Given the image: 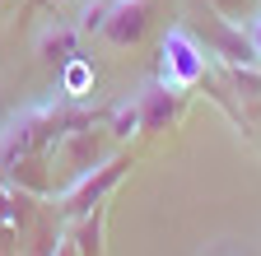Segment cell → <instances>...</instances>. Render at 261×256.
I'll use <instances>...</instances> for the list:
<instances>
[{
    "label": "cell",
    "mask_w": 261,
    "mask_h": 256,
    "mask_svg": "<svg viewBox=\"0 0 261 256\" xmlns=\"http://www.w3.org/2000/svg\"><path fill=\"white\" fill-rule=\"evenodd\" d=\"M10 121V107H5V98H0V126H5Z\"/></svg>",
    "instance_id": "cell-15"
},
{
    "label": "cell",
    "mask_w": 261,
    "mask_h": 256,
    "mask_svg": "<svg viewBox=\"0 0 261 256\" xmlns=\"http://www.w3.org/2000/svg\"><path fill=\"white\" fill-rule=\"evenodd\" d=\"M112 5H117V0H80V10H75V28H80V38L103 33V23H108Z\"/></svg>",
    "instance_id": "cell-10"
},
{
    "label": "cell",
    "mask_w": 261,
    "mask_h": 256,
    "mask_svg": "<svg viewBox=\"0 0 261 256\" xmlns=\"http://www.w3.org/2000/svg\"><path fill=\"white\" fill-rule=\"evenodd\" d=\"M130 149H117L108 163H98V168H89L84 177H75V182H65L56 196L47 201L51 210H56V219L61 223H75V219H84L89 210H98V205H108V196H112V186L130 173Z\"/></svg>",
    "instance_id": "cell-1"
},
{
    "label": "cell",
    "mask_w": 261,
    "mask_h": 256,
    "mask_svg": "<svg viewBox=\"0 0 261 256\" xmlns=\"http://www.w3.org/2000/svg\"><path fill=\"white\" fill-rule=\"evenodd\" d=\"M210 47L228 61V66H243V61H256L252 56V47H247V38H243V23H233V19H219L215 14V23H210Z\"/></svg>",
    "instance_id": "cell-7"
},
{
    "label": "cell",
    "mask_w": 261,
    "mask_h": 256,
    "mask_svg": "<svg viewBox=\"0 0 261 256\" xmlns=\"http://www.w3.org/2000/svg\"><path fill=\"white\" fill-rule=\"evenodd\" d=\"M149 19H154V0H117L98 38H103L112 51H130V47H140V42H145Z\"/></svg>",
    "instance_id": "cell-4"
},
{
    "label": "cell",
    "mask_w": 261,
    "mask_h": 256,
    "mask_svg": "<svg viewBox=\"0 0 261 256\" xmlns=\"http://www.w3.org/2000/svg\"><path fill=\"white\" fill-rule=\"evenodd\" d=\"M103 214H108V205H98V210H89L84 219L65 223L70 238H75V247H80V256H103Z\"/></svg>",
    "instance_id": "cell-8"
},
{
    "label": "cell",
    "mask_w": 261,
    "mask_h": 256,
    "mask_svg": "<svg viewBox=\"0 0 261 256\" xmlns=\"http://www.w3.org/2000/svg\"><path fill=\"white\" fill-rule=\"evenodd\" d=\"M103 126L112 131L117 145H126L130 135H140V103H136V93H130V98H121V103H112V107L103 112Z\"/></svg>",
    "instance_id": "cell-9"
},
{
    "label": "cell",
    "mask_w": 261,
    "mask_h": 256,
    "mask_svg": "<svg viewBox=\"0 0 261 256\" xmlns=\"http://www.w3.org/2000/svg\"><path fill=\"white\" fill-rule=\"evenodd\" d=\"M205 42L191 33V28L173 23L168 33H163V47H159V84H168L173 93H191L201 89L205 79Z\"/></svg>",
    "instance_id": "cell-3"
},
{
    "label": "cell",
    "mask_w": 261,
    "mask_h": 256,
    "mask_svg": "<svg viewBox=\"0 0 261 256\" xmlns=\"http://www.w3.org/2000/svg\"><path fill=\"white\" fill-rule=\"evenodd\" d=\"M243 38H247V47H252V56L261 61V10L243 19Z\"/></svg>",
    "instance_id": "cell-13"
},
{
    "label": "cell",
    "mask_w": 261,
    "mask_h": 256,
    "mask_svg": "<svg viewBox=\"0 0 261 256\" xmlns=\"http://www.w3.org/2000/svg\"><path fill=\"white\" fill-rule=\"evenodd\" d=\"M33 56H38L42 66H51V70L70 66L80 56V28L65 23V19H47L38 33H33Z\"/></svg>",
    "instance_id": "cell-6"
},
{
    "label": "cell",
    "mask_w": 261,
    "mask_h": 256,
    "mask_svg": "<svg viewBox=\"0 0 261 256\" xmlns=\"http://www.w3.org/2000/svg\"><path fill=\"white\" fill-rule=\"evenodd\" d=\"M182 98L187 93H173L168 84H140L136 89V103H140V135H159V131H173L177 117H182Z\"/></svg>",
    "instance_id": "cell-5"
},
{
    "label": "cell",
    "mask_w": 261,
    "mask_h": 256,
    "mask_svg": "<svg viewBox=\"0 0 261 256\" xmlns=\"http://www.w3.org/2000/svg\"><path fill=\"white\" fill-rule=\"evenodd\" d=\"M112 145H117L112 131H108V126H93V121H89V126H75V131H65L61 140H51L47 154H51V168H56L61 186L75 182V177H84V173L98 168V163H108V158L117 154Z\"/></svg>",
    "instance_id": "cell-2"
},
{
    "label": "cell",
    "mask_w": 261,
    "mask_h": 256,
    "mask_svg": "<svg viewBox=\"0 0 261 256\" xmlns=\"http://www.w3.org/2000/svg\"><path fill=\"white\" fill-rule=\"evenodd\" d=\"M256 5H261V0H210V10L219 19H233V23H243L247 14H256Z\"/></svg>",
    "instance_id": "cell-12"
},
{
    "label": "cell",
    "mask_w": 261,
    "mask_h": 256,
    "mask_svg": "<svg viewBox=\"0 0 261 256\" xmlns=\"http://www.w3.org/2000/svg\"><path fill=\"white\" fill-rule=\"evenodd\" d=\"M0 5H14V0H0Z\"/></svg>",
    "instance_id": "cell-16"
},
{
    "label": "cell",
    "mask_w": 261,
    "mask_h": 256,
    "mask_svg": "<svg viewBox=\"0 0 261 256\" xmlns=\"http://www.w3.org/2000/svg\"><path fill=\"white\" fill-rule=\"evenodd\" d=\"M56 256H80V247H75V238H70V229L61 233V242H56Z\"/></svg>",
    "instance_id": "cell-14"
},
{
    "label": "cell",
    "mask_w": 261,
    "mask_h": 256,
    "mask_svg": "<svg viewBox=\"0 0 261 256\" xmlns=\"http://www.w3.org/2000/svg\"><path fill=\"white\" fill-rule=\"evenodd\" d=\"M61 93L65 98H84V93H93V70H89V61H70V66H61Z\"/></svg>",
    "instance_id": "cell-11"
}]
</instances>
